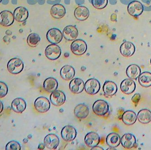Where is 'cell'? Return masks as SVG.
<instances>
[{
  "label": "cell",
  "instance_id": "cell-1",
  "mask_svg": "<svg viewBox=\"0 0 151 150\" xmlns=\"http://www.w3.org/2000/svg\"><path fill=\"white\" fill-rule=\"evenodd\" d=\"M24 63L19 58H14L11 59L7 65V70L12 74H17L22 72L23 70Z\"/></svg>",
  "mask_w": 151,
  "mask_h": 150
},
{
  "label": "cell",
  "instance_id": "cell-2",
  "mask_svg": "<svg viewBox=\"0 0 151 150\" xmlns=\"http://www.w3.org/2000/svg\"><path fill=\"white\" fill-rule=\"evenodd\" d=\"M92 109L96 115L100 116H104L109 112V106L105 100H98L93 104Z\"/></svg>",
  "mask_w": 151,
  "mask_h": 150
},
{
  "label": "cell",
  "instance_id": "cell-3",
  "mask_svg": "<svg viewBox=\"0 0 151 150\" xmlns=\"http://www.w3.org/2000/svg\"><path fill=\"white\" fill-rule=\"evenodd\" d=\"M87 48V44L83 40H75L71 45V51L76 56L84 55L86 52Z\"/></svg>",
  "mask_w": 151,
  "mask_h": 150
},
{
  "label": "cell",
  "instance_id": "cell-4",
  "mask_svg": "<svg viewBox=\"0 0 151 150\" xmlns=\"http://www.w3.org/2000/svg\"><path fill=\"white\" fill-rule=\"evenodd\" d=\"M62 51L59 46L55 44H52L48 46L45 49V54L47 59L54 61L59 58Z\"/></svg>",
  "mask_w": 151,
  "mask_h": 150
},
{
  "label": "cell",
  "instance_id": "cell-5",
  "mask_svg": "<svg viewBox=\"0 0 151 150\" xmlns=\"http://www.w3.org/2000/svg\"><path fill=\"white\" fill-rule=\"evenodd\" d=\"M101 89V84L98 80L95 79H88L85 84L84 89L87 94L91 95L96 94Z\"/></svg>",
  "mask_w": 151,
  "mask_h": 150
},
{
  "label": "cell",
  "instance_id": "cell-6",
  "mask_svg": "<svg viewBox=\"0 0 151 150\" xmlns=\"http://www.w3.org/2000/svg\"><path fill=\"white\" fill-rule=\"evenodd\" d=\"M47 39L52 44H57L61 42L63 38L61 31L57 28H52L47 33Z\"/></svg>",
  "mask_w": 151,
  "mask_h": 150
},
{
  "label": "cell",
  "instance_id": "cell-7",
  "mask_svg": "<svg viewBox=\"0 0 151 150\" xmlns=\"http://www.w3.org/2000/svg\"><path fill=\"white\" fill-rule=\"evenodd\" d=\"M77 132L75 128L71 125H67L63 128L61 135L63 140L72 141L77 137Z\"/></svg>",
  "mask_w": 151,
  "mask_h": 150
},
{
  "label": "cell",
  "instance_id": "cell-8",
  "mask_svg": "<svg viewBox=\"0 0 151 150\" xmlns=\"http://www.w3.org/2000/svg\"><path fill=\"white\" fill-rule=\"evenodd\" d=\"M34 105L36 110L40 113L46 112L50 108V103L49 100L44 96H40L37 98Z\"/></svg>",
  "mask_w": 151,
  "mask_h": 150
},
{
  "label": "cell",
  "instance_id": "cell-9",
  "mask_svg": "<svg viewBox=\"0 0 151 150\" xmlns=\"http://www.w3.org/2000/svg\"><path fill=\"white\" fill-rule=\"evenodd\" d=\"M128 12L133 17H138L141 15L143 11V6L140 1H134L129 4Z\"/></svg>",
  "mask_w": 151,
  "mask_h": 150
},
{
  "label": "cell",
  "instance_id": "cell-10",
  "mask_svg": "<svg viewBox=\"0 0 151 150\" xmlns=\"http://www.w3.org/2000/svg\"><path fill=\"white\" fill-rule=\"evenodd\" d=\"M50 100L52 105L56 106H60L65 103L66 96L63 91L56 90L52 92Z\"/></svg>",
  "mask_w": 151,
  "mask_h": 150
},
{
  "label": "cell",
  "instance_id": "cell-11",
  "mask_svg": "<svg viewBox=\"0 0 151 150\" xmlns=\"http://www.w3.org/2000/svg\"><path fill=\"white\" fill-rule=\"evenodd\" d=\"M59 138L55 134H47L44 139V144L45 147L50 150L56 149L59 144Z\"/></svg>",
  "mask_w": 151,
  "mask_h": 150
},
{
  "label": "cell",
  "instance_id": "cell-12",
  "mask_svg": "<svg viewBox=\"0 0 151 150\" xmlns=\"http://www.w3.org/2000/svg\"><path fill=\"white\" fill-rule=\"evenodd\" d=\"M13 14L10 11H2L0 13V24L3 27L11 26L14 21Z\"/></svg>",
  "mask_w": 151,
  "mask_h": 150
},
{
  "label": "cell",
  "instance_id": "cell-13",
  "mask_svg": "<svg viewBox=\"0 0 151 150\" xmlns=\"http://www.w3.org/2000/svg\"><path fill=\"white\" fill-rule=\"evenodd\" d=\"M63 37L68 41L75 40L78 36V31L75 26L68 25L65 27L63 32Z\"/></svg>",
  "mask_w": 151,
  "mask_h": 150
},
{
  "label": "cell",
  "instance_id": "cell-14",
  "mask_svg": "<svg viewBox=\"0 0 151 150\" xmlns=\"http://www.w3.org/2000/svg\"><path fill=\"white\" fill-rule=\"evenodd\" d=\"M84 83L79 78L72 79L69 85L70 91L74 94H79L82 92L84 89Z\"/></svg>",
  "mask_w": 151,
  "mask_h": 150
},
{
  "label": "cell",
  "instance_id": "cell-15",
  "mask_svg": "<svg viewBox=\"0 0 151 150\" xmlns=\"http://www.w3.org/2000/svg\"><path fill=\"white\" fill-rule=\"evenodd\" d=\"M135 89V83L133 79L129 78L123 80L120 84L121 91L125 94L129 95L132 94Z\"/></svg>",
  "mask_w": 151,
  "mask_h": 150
},
{
  "label": "cell",
  "instance_id": "cell-16",
  "mask_svg": "<svg viewBox=\"0 0 151 150\" xmlns=\"http://www.w3.org/2000/svg\"><path fill=\"white\" fill-rule=\"evenodd\" d=\"M100 141L99 134L95 132L88 133L85 137L84 141L86 144L91 148L98 146L100 143Z\"/></svg>",
  "mask_w": 151,
  "mask_h": 150
},
{
  "label": "cell",
  "instance_id": "cell-17",
  "mask_svg": "<svg viewBox=\"0 0 151 150\" xmlns=\"http://www.w3.org/2000/svg\"><path fill=\"white\" fill-rule=\"evenodd\" d=\"M74 115L79 119L86 118L89 115V109L88 106L84 103L78 104L74 109Z\"/></svg>",
  "mask_w": 151,
  "mask_h": 150
},
{
  "label": "cell",
  "instance_id": "cell-18",
  "mask_svg": "<svg viewBox=\"0 0 151 150\" xmlns=\"http://www.w3.org/2000/svg\"><path fill=\"white\" fill-rule=\"evenodd\" d=\"M135 51V47L134 44L130 41H124L120 47V52L121 55L126 57L131 56Z\"/></svg>",
  "mask_w": 151,
  "mask_h": 150
},
{
  "label": "cell",
  "instance_id": "cell-19",
  "mask_svg": "<svg viewBox=\"0 0 151 150\" xmlns=\"http://www.w3.org/2000/svg\"><path fill=\"white\" fill-rule=\"evenodd\" d=\"M50 14L53 18L60 19L65 16L66 9L62 4H55L51 8Z\"/></svg>",
  "mask_w": 151,
  "mask_h": 150
},
{
  "label": "cell",
  "instance_id": "cell-20",
  "mask_svg": "<svg viewBox=\"0 0 151 150\" xmlns=\"http://www.w3.org/2000/svg\"><path fill=\"white\" fill-rule=\"evenodd\" d=\"M15 19L19 22H22L27 19L29 16V12L24 7H18L14 10L13 13Z\"/></svg>",
  "mask_w": 151,
  "mask_h": 150
},
{
  "label": "cell",
  "instance_id": "cell-21",
  "mask_svg": "<svg viewBox=\"0 0 151 150\" xmlns=\"http://www.w3.org/2000/svg\"><path fill=\"white\" fill-rule=\"evenodd\" d=\"M136 142L134 136L131 134H124L121 139L122 146L126 149H131L134 147Z\"/></svg>",
  "mask_w": 151,
  "mask_h": 150
},
{
  "label": "cell",
  "instance_id": "cell-22",
  "mask_svg": "<svg viewBox=\"0 0 151 150\" xmlns=\"http://www.w3.org/2000/svg\"><path fill=\"white\" fill-rule=\"evenodd\" d=\"M117 90V86L113 81H106L103 87L104 95L106 96H111L114 95L116 94Z\"/></svg>",
  "mask_w": 151,
  "mask_h": 150
},
{
  "label": "cell",
  "instance_id": "cell-23",
  "mask_svg": "<svg viewBox=\"0 0 151 150\" xmlns=\"http://www.w3.org/2000/svg\"><path fill=\"white\" fill-rule=\"evenodd\" d=\"M26 107V102L22 98H15L12 102V108L15 112L22 113L25 110Z\"/></svg>",
  "mask_w": 151,
  "mask_h": 150
},
{
  "label": "cell",
  "instance_id": "cell-24",
  "mask_svg": "<svg viewBox=\"0 0 151 150\" xmlns=\"http://www.w3.org/2000/svg\"><path fill=\"white\" fill-rule=\"evenodd\" d=\"M60 74L61 78L64 80H71L74 77L75 70L72 66L66 65L62 68Z\"/></svg>",
  "mask_w": 151,
  "mask_h": 150
},
{
  "label": "cell",
  "instance_id": "cell-25",
  "mask_svg": "<svg viewBox=\"0 0 151 150\" xmlns=\"http://www.w3.org/2000/svg\"><path fill=\"white\" fill-rule=\"evenodd\" d=\"M90 11L88 8L84 6H79L75 10L74 16L79 21H85L89 17Z\"/></svg>",
  "mask_w": 151,
  "mask_h": 150
},
{
  "label": "cell",
  "instance_id": "cell-26",
  "mask_svg": "<svg viewBox=\"0 0 151 150\" xmlns=\"http://www.w3.org/2000/svg\"><path fill=\"white\" fill-rule=\"evenodd\" d=\"M127 76L130 79L136 80L141 73L140 68L137 65L132 64L127 68L126 71Z\"/></svg>",
  "mask_w": 151,
  "mask_h": 150
},
{
  "label": "cell",
  "instance_id": "cell-27",
  "mask_svg": "<svg viewBox=\"0 0 151 150\" xmlns=\"http://www.w3.org/2000/svg\"><path fill=\"white\" fill-rule=\"evenodd\" d=\"M58 86V82L54 78H48L45 80L43 87L46 91L50 93L57 90Z\"/></svg>",
  "mask_w": 151,
  "mask_h": 150
},
{
  "label": "cell",
  "instance_id": "cell-28",
  "mask_svg": "<svg viewBox=\"0 0 151 150\" xmlns=\"http://www.w3.org/2000/svg\"><path fill=\"white\" fill-rule=\"evenodd\" d=\"M106 142L109 147L115 148L120 144L121 138L118 134L115 133H111L107 136Z\"/></svg>",
  "mask_w": 151,
  "mask_h": 150
},
{
  "label": "cell",
  "instance_id": "cell-29",
  "mask_svg": "<svg viewBox=\"0 0 151 150\" xmlns=\"http://www.w3.org/2000/svg\"><path fill=\"white\" fill-rule=\"evenodd\" d=\"M137 119V116L135 113L130 110L124 112L122 117L123 122L127 125H133L136 122Z\"/></svg>",
  "mask_w": 151,
  "mask_h": 150
},
{
  "label": "cell",
  "instance_id": "cell-30",
  "mask_svg": "<svg viewBox=\"0 0 151 150\" xmlns=\"http://www.w3.org/2000/svg\"><path fill=\"white\" fill-rule=\"evenodd\" d=\"M137 118L141 123H149L151 121V111L147 109H142L138 113Z\"/></svg>",
  "mask_w": 151,
  "mask_h": 150
},
{
  "label": "cell",
  "instance_id": "cell-31",
  "mask_svg": "<svg viewBox=\"0 0 151 150\" xmlns=\"http://www.w3.org/2000/svg\"><path fill=\"white\" fill-rule=\"evenodd\" d=\"M139 82L142 87L148 88L151 86V73L144 72L139 77Z\"/></svg>",
  "mask_w": 151,
  "mask_h": 150
},
{
  "label": "cell",
  "instance_id": "cell-32",
  "mask_svg": "<svg viewBox=\"0 0 151 150\" xmlns=\"http://www.w3.org/2000/svg\"><path fill=\"white\" fill-rule=\"evenodd\" d=\"M40 41V37L36 33H32L27 38V44L32 47H35Z\"/></svg>",
  "mask_w": 151,
  "mask_h": 150
},
{
  "label": "cell",
  "instance_id": "cell-33",
  "mask_svg": "<svg viewBox=\"0 0 151 150\" xmlns=\"http://www.w3.org/2000/svg\"><path fill=\"white\" fill-rule=\"evenodd\" d=\"M92 6L96 9H103L106 6L108 0H91Z\"/></svg>",
  "mask_w": 151,
  "mask_h": 150
},
{
  "label": "cell",
  "instance_id": "cell-34",
  "mask_svg": "<svg viewBox=\"0 0 151 150\" xmlns=\"http://www.w3.org/2000/svg\"><path fill=\"white\" fill-rule=\"evenodd\" d=\"M21 146L19 142L16 141H12L7 144L6 146V150H20Z\"/></svg>",
  "mask_w": 151,
  "mask_h": 150
},
{
  "label": "cell",
  "instance_id": "cell-35",
  "mask_svg": "<svg viewBox=\"0 0 151 150\" xmlns=\"http://www.w3.org/2000/svg\"><path fill=\"white\" fill-rule=\"evenodd\" d=\"M8 86L4 82L0 81V98L5 97L8 93Z\"/></svg>",
  "mask_w": 151,
  "mask_h": 150
},
{
  "label": "cell",
  "instance_id": "cell-36",
  "mask_svg": "<svg viewBox=\"0 0 151 150\" xmlns=\"http://www.w3.org/2000/svg\"><path fill=\"white\" fill-rule=\"evenodd\" d=\"M141 98V95L139 94H135L132 98V101L134 103L135 106H137L138 102L139 101Z\"/></svg>",
  "mask_w": 151,
  "mask_h": 150
},
{
  "label": "cell",
  "instance_id": "cell-37",
  "mask_svg": "<svg viewBox=\"0 0 151 150\" xmlns=\"http://www.w3.org/2000/svg\"><path fill=\"white\" fill-rule=\"evenodd\" d=\"M4 108V106H3V103L1 101H0V114L2 112Z\"/></svg>",
  "mask_w": 151,
  "mask_h": 150
},
{
  "label": "cell",
  "instance_id": "cell-38",
  "mask_svg": "<svg viewBox=\"0 0 151 150\" xmlns=\"http://www.w3.org/2000/svg\"><path fill=\"white\" fill-rule=\"evenodd\" d=\"M91 150H103L104 149H103L102 147H100V146H95V147H92L91 149Z\"/></svg>",
  "mask_w": 151,
  "mask_h": 150
},
{
  "label": "cell",
  "instance_id": "cell-39",
  "mask_svg": "<svg viewBox=\"0 0 151 150\" xmlns=\"http://www.w3.org/2000/svg\"><path fill=\"white\" fill-rule=\"evenodd\" d=\"M45 146L44 144H40L38 146V149H40V150H43V149H45Z\"/></svg>",
  "mask_w": 151,
  "mask_h": 150
},
{
  "label": "cell",
  "instance_id": "cell-40",
  "mask_svg": "<svg viewBox=\"0 0 151 150\" xmlns=\"http://www.w3.org/2000/svg\"><path fill=\"white\" fill-rule=\"evenodd\" d=\"M2 0H0V3H1V1H2Z\"/></svg>",
  "mask_w": 151,
  "mask_h": 150
},
{
  "label": "cell",
  "instance_id": "cell-41",
  "mask_svg": "<svg viewBox=\"0 0 151 150\" xmlns=\"http://www.w3.org/2000/svg\"></svg>",
  "mask_w": 151,
  "mask_h": 150
}]
</instances>
